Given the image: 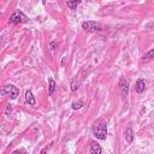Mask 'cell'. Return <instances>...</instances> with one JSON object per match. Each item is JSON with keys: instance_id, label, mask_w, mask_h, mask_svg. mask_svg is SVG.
Listing matches in <instances>:
<instances>
[{"instance_id": "5bb4252c", "label": "cell", "mask_w": 154, "mask_h": 154, "mask_svg": "<svg viewBox=\"0 0 154 154\" xmlns=\"http://www.w3.org/2000/svg\"><path fill=\"white\" fill-rule=\"evenodd\" d=\"M78 85H79V83H78V82H77L76 79H72V83H71V90H72V91L77 90Z\"/></svg>"}, {"instance_id": "3957f363", "label": "cell", "mask_w": 154, "mask_h": 154, "mask_svg": "<svg viewBox=\"0 0 154 154\" xmlns=\"http://www.w3.org/2000/svg\"><path fill=\"white\" fill-rule=\"evenodd\" d=\"M19 94V90L14 85H5L1 89V95H7L10 99H16Z\"/></svg>"}, {"instance_id": "8fae6325", "label": "cell", "mask_w": 154, "mask_h": 154, "mask_svg": "<svg viewBox=\"0 0 154 154\" xmlns=\"http://www.w3.org/2000/svg\"><path fill=\"white\" fill-rule=\"evenodd\" d=\"M81 1L79 0H75V1H67V6L71 8V10H75L77 7V5H79Z\"/></svg>"}, {"instance_id": "6da1fadb", "label": "cell", "mask_w": 154, "mask_h": 154, "mask_svg": "<svg viewBox=\"0 0 154 154\" xmlns=\"http://www.w3.org/2000/svg\"><path fill=\"white\" fill-rule=\"evenodd\" d=\"M91 131H93V135L99 140H106V137H107V125L101 119L94 123Z\"/></svg>"}, {"instance_id": "52a82bcc", "label": "cell", "mask_w": 154, "mask_h": 154, "mask_svg": "<svg viewBox=\"0 0 154 154\" xmlns=\"http://www.w3.org/2000/svg\"><path fill=\"white\" fill-rule=\"evenodd\" d=\"M25 100H26V102H28L29 105H31V106H35V103H36L31 90H26V93H25Z\"/></svg>"}, {"instance_id": "7c38bea8", "label": "cell", "mask_w": 154, "mask_h": 154, "mask_svg": "<svg viewBox=\"0 0 154 154\" xmlns=\"http://www.w3.org/2000/svg\"><path fill=\"white\" fill-rule=\"evenodd\" d=\"M82 106H83V101H82V100L75 101V102L72 103V108H73V109H78V108H81Z\"/></svg>"}, {"instance_id": "e0dca14e", "label": "cell", "mask_w": 154, "mask_h": 154, "mask_svg": "<svg viewBox=\"0 0 154 154\" xmlns=\"http://www.w3.org/2000/svg\"><path fill=\"white\" fill-rule=\"evenodd\" d=\"M46 150H47L46 148H45V149H42V152H41V154H46Z\"/></svg>"}, {"instance_id": "5b68a950", "label": "cell", "mask_w": 154, "mask_h": 154, "mask_svg": "<svg viewBox=\"0 0 154 154\" xmlns=\"http://www.w3.org/2000/svg\"><path fill=\"white\" fill-rule=\"evenodd\" d=\"M120 90H122V95L124 97H126V95L129 93V81L124 77L120 79Z\"/></svg>"}, {"instance_id": "ba28073f", "label": "cell", "mask_w": 154, "mask_h": 154, "mask_svg": "<svg viewBox=\"0 0 154 154\" xmlns=\"http://www.w3.org/2000/svg\"><path fill=\"white\" fill-rule=\"evenodd\" d=\"M124 135H125V140H126L128 143H131V142L134 141V132H132V129H131V128H128V129L125 130Z\"/></svg>"}, {"instance_id": "2e32d148", "label": "cell", "mask_w": 154, "mask_h": 154, "mask_svg": "<svg viewBox=\"0 0 154 154\" xmlns=\"http://www.w3.org/2000/svg\"><path fill=\"white\" fill-rule=\"evenodd\" d=\"M64 64H65V58H63V61H61V66H64Z\"/></svg>"}, {"instance_id": "7a4b0ae2", "label": "cell", "mask_w": 154, "mask_h": 154, "mask_svg": "<svg viewBox=\"0 0 154 154\" xmlns=\"http://www.w3.org/2000/svg\"><path fill=\"white\" fill-rule=\"evenodd\" d=\"M28 17L22 12V11H19V10H16L13 13H12V16L10 17V23H12V24H18V23H26L28 22Z\"/></svg>"}, {"instance_id": "9a60e30c", "label": "cell", "mask_w": 154, "mask_h": 154, "mask_svg": "<svg viewBox=\"0 0 154 154\" xmlns=\"http://www.w3.org/2000/svg\"><path fill=\"white\" fill-rule=\"evenodd\" d=\"M11 154H26V153H25V150H24V149H17V150L12 152Z\"/></svg>"}, {"instance_id": "8992f818", "label": "cell", "mask_w": 154, "mask_h": 154, "mask_svg": "<svg viewBox=\"0 0 154 154\" xmlns=\"http://www.w3.org/2000/svg\"><path fill=\"white\" fill-rule=\"evenodd\" d=\"M90 154H101V147L99 143L96 142H91L90 143Z\"/></svg>"}, {"instance_id": "30bf717a", "label": "cell", "mask_w": 154, "mask_h": 154, "mask_svg": "<svg viewBox=\"0 0 154 154\" xmlns=\"http://www.w3.org/2000/svg\"><path fill=\"white\" fill-rule=\"evenodd\" d=\"M144 88H146V85H144V82H143V79H137V82H136V91L137 93H142V91H144Z\"/></svg>"}, {"instance_id": "277c9868", "label": "cell", "mask_w": 154, "mask_h": 154, "mask_svg": "<svg viewBox=\"0 0 154 154\" xmlns=\"http://www.w3.org/2000/svg\"><path fill=\"white\" fill-rule=\"evenodd\" d=\"M82 28L88 30V31H94V30H101V25L94 20H87L82 23Z\"/></svg>"}, {"instance_id": "4fadbf2b", "label": "cell", "mask_w": 154, "mask_h": 154, "mask_svg": "<svg viewBox=\"0 0 154 154\" xmlns=\"http://www.w3.org/2000/svg\"><path fill=\"white\" fill-rule=\"evenodd\" d=\"M143 59H146V60H149V59H154V48L153 49H150L144 57H143Z\"/></svg>"}, {"instance_id": "9c48e42d", "label": "cell", "mask_w": 154, "mask_h": 154, "mask_svg": "<svg viewBox=\"0 0 154 154\" xmlns=\"http://www.w3.org/2000/svg\"><path fill=\"white\" fill-rule=\"evenodd\" d=\"M48 83H49V90H48V94H49V95H53L54 91H55V87H57L55 81H54L52 77H49V78H48Z\"/></svg>"}]
</instances>
